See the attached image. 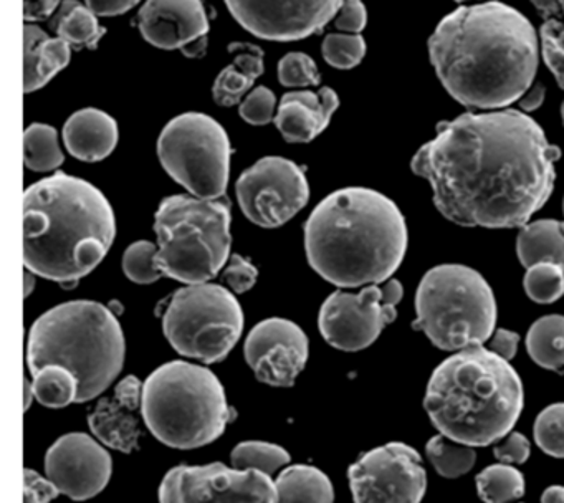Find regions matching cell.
<instances>
[{
	"label": "cell",
	"instance_id": "obj_16",
	"mask_svg": "<svg viewBox=\"0 0 564 503\" xmlns=\"http://www.w3.org/2000/svg\"><path fill=\"white\" fill-rule=\"evenodd\" d=\"M346 0H226L240 26L270 42H295L323 32Z\"/></svg>",
	"mask_w": 564,
	"mask_h": 503
},
{
	"label": "cell",
	"instance_id": "obj_13",
	"mask_svg": "<svg viewBox=\"0 0 564 503\" xmlns=\"http://www.w3.org/2000/svg\"><path fill=\"white\" fill-rule=\"evenodd\" d=\"M236 194L250 222L276 228L308 204L310 185L302 165L280 156H267L240 174Z\"/></svg>",
	"mask_w": 564,
	"mask_h": 503
},
{
	"label": "cell",
	"instance_id": "obj_14",
	"mask_svg": "<svg viewBox=\"0 0 564 503\" xmlns=\"http://www.w3.org/2000/svg\"><path fill=\"white\" fill-rule=\"evenodd\" d=\"M355 503H421L427 472L414 447L389 442L362 453L348 469Z\"/></svg>",
	"mask_w": 564,
	"mask_h": 503
},
{
	"label": "cell",
	"instance_id": "obj_26",
	"mask_svg": "<svg viewBox=\"0 0 564 503\" xmlns=\"http://www.w3.org/2000/svg\"><path fill=\"white\" fill-rule=\"evenodd\" d=\"M332 480L313 465H290L275 482V503H333Z\"/></svg>",
	"mask_w": 564,
	"mask_h": 503
},
{
	"label": "cell",
	"instance_id": "obj_55",
	"mask_svg": "<svg viewBox=\"0 0 564 503\" xmlns=\"http://www.w3.org/2000/svg\"><path fill=\"white\" fill-rule=\"evenodd\" d=\"M563 211H564V201H563Z\"/></svg>",
	"mask_w": 564,
	"mask_h": 503
},
{
	"label": "cell",
	"instance_id": "obj_28",
	"mask_svg": "<svg viewBox=\"0 0 564 503\" xmlns=\"http://www.w3.org/2000/svg\"><path fill=\"white\" fill-rule=\"evenodd\" d=\"M527 351L538 366L564 374L563 314H546L534 321L528 330Z\"/></svg>",
	"mask_w": 564,
	"mask_h": 503
},
{
	"label": "cell",
	"instance_id": "obj_47",
	"mask_svg": "<svg viewBox=\"0 0 564 503\" xmlns=\"http://www.w3.org/2000/svg\"><path fill=\"white\" fill-rule=\"evenodd\" d=\"M61 6V0H24L25 22L51 19Z\"/></svg>",
	"mask_w": 564,
	"mask_h": 503
},
{
	"label": "cell",
	"instance_id": "obj_6",
	"mask_svg": "<svg viewBox=\"0 0 564 503\" xmlns=\"http://www.w3.org/2000/svg\"><path fill=\"white\" fill-rule=\"evenodd\" d=\"M123 328L117 313L90 300L58 304L42 314L29 333L28 363L32 376L48 364L77 376V403L104 394L123 370Z\"/></svg>",
	"mask_w": 564,
	"mask_h": 503
},
{
	"label": "cell",
	"instance_id": "obj_32",
	"mask_svg": "<svg viewBox=\"0 0 564 503\" xmlns=\"http://www.w3.org/2000/svg\"><path fill=\"white\" fill-rule=\"evenodd\" d=\"M65 156L58 145L55 128L34 122L24 132V162L31 171L48 172L64 164Z\"/></svg>",
	"mask_w": 564,
	"mask_h": 503
},
{
	"label": "cell",
	"instance_id": "obj_37",
	"mask_svg": "<svg viewBox=\"0 0 564 503\" xmlns=\"http://www.w3.org/2000/svg\"><path fill=\"white\" fill-rule=\"evenodd\" d=\"M323 58L338 69H351L362 62L366 42L359 33H329L322 45Z\"/></svg>",
	"mask_w": 564,
	"mask_h": 503
},
{
	"label": "cell",
	"instance_id": "obj_33",
	"mask_svg": "<svg viewBox=\"0 0 564 503\" xmlns=\"http://www.w3.org/2000/svg\"><path fill=\"white\" fill-rule=\"evenodd\" d=\"M425 453L438 475L444 479H458L470 472L477 462L475 447L455 442L442 434L431 437V440L425 443Z\"/></svg>",
	"mask_w": 564,
	"mask_h": 503
},
{
	"label": "cell",
	"instance_id": "obj_24",
	"mask_svg": "<svg viewBox=\"0 0 564 503\" xmlns=\"http://www.w3.org/2000/svg\"><path fill=\"white\" fill-rule=\"evenodd\" d=\"M229 52L234 53L232 65L226 66L213 86L214 101L219 106H236L252 88L253 83L262 76L263 50L252 43H232Z\"/></svg>",
	"mask_w": 564,
	"mask_h": 503
},
{
	"label": "cell",
	"instance_id": "obj_3",
	"mask_svg": "<svg viewBox=\"0 0 564 503\" xmlns=\"http://www.w3.org/2000/svg\"><path fill=\"white\" fill-rule=\"evenodd\" d=\"M408 244L404 214L375 189L345 188L326 195L305 224L308 264L339 288L391 280Z\"/></svg>",
	"mask_w": 564,
	"mask_h": 503
},
{
	"label": "cell",
	"instance_id": "obj_36",
	"mask_svg": "<svg viewBox=\"0 0 564 503\" xmlns=\"http://www.w3.org/2000/svg\"><path fill=\"white\" fill-rule=\"evenodd\" d=\"M533 437L541 452L564 459V403H554L538 414Z\"/></svg>",
	"mask_w": 564,
	"mask_h": 503
},
{
	"label": "cell",
	"instance_id": "obj_10",
	"mask_svg": "<svg viewBox=\"0 0 564 503\" xmlns=\"http://www.w3.org/2000/svg\"><path fill=\"white\" fill-rule=\"evenodd\" d=\"M163 330L181 356L204 364L220 363L242 336V307L220 285H187L171 298Z\"/></svg>",
	"mask_w": 564,
	"mask_h": 503
},
{
	"label": "cell",
	"instance_id": "obj_34",
	"mask_svg": "<svg viewBox=\"0 0 564 503\" xmlns=\"http://www.w3.org/2000/svg\"><path fill=\"white\" fill-rule=\"evenodd\" d=\"M230 460L234 469L259 470L267 475H273L276 470L290 463V453L276 443L247 440L234 447Z\"/></svg>",
	"mask_w": 564,
	"mask_h": 503
},
{
	"label": "cell",
	"instance_id": "obj_27",
	"mask_svg": "<svg viewBox=\"0 0 564 503\" xmlns=\"http://www.w3.org/2000/svg\"><path fill=\"white\" fill-rule=\"evenodd\" d=\"M51 29L72 49H97L107 29L101 26L97 13L78 0H64L51 20Z\"/></svg>",
	"mask_w": 564,
	"mask_h": 503
},
{
	"label": "cell",
	"instance_id": "obj_8",
	"mask_svg": "<svg viewBox=\"0 0 564 503\" xmlns=\"http://www.w3.org/2000/svg\"><path fill=\"white\" fill-rule=\"evenodd\" d=\"M230 202L170 195L154 215L156 265L161 274L186 285L207 283L229 260Z\"/></svg>",
	"mask_w": 564,
	"mask_h": 503
},
{
	"label": "cell",
	"instance_id": "obj_9",
	"mask_svg": "<svg viewBox=\"0 0 564 503\" xmlns=\"http://www.w3.org/2000/svg\"><path fill=\"white\" fill-rule=\"evenodd\" d=\"M414 330L442 351L481 346L497 327V298L484 275L460 264L431 268L415 291Z\"/></svg>",
	"mask_w": 564,
	"mask_h": 503
},
{
	"label": "cell",
	"instance_id": "obj_7",
	"mask_svg": "<svg viewBox=\"0 0 564 503\" xmlns=\"http://www.w3.org/2000/svg\"><path fill=\"white\" fill-rule=\"evenodd\" d=\"M141 416L160 442L180 450L214 442L234 419L219 377L186 361L163 364L144 381Z\"/></svg>",
	"mask_w": 564,
	"mask_h": 503
},
{
	"label": "cell",
	"instance_id": "obj_12",
	"mask_svg": "<svg viewBox=\"0 0 564 503\" xmlns=\"http://www.w3.org/2000/svg\"><path fill=\"white\" fill-rule=\"evenodd\" d=\"M402 297L404 287L394 278L386 283L368 285L358 293L335 291L319 310L322 336L336 350L348 353L366 350L398 318Z\"/></svg>",
	"mask_w": 564,
	"mask_h": 503
},
{
	"label": "cell",
	"instance_id": "obj_21",
	"mask_svg": "<svg viewBox=\"0 0 564 503\" xmlns=\"http://www.w3.org/2000/svg\"><path fill=\"white\" fill-rule=\"evenodd\" d=\"M338 106V95L328 86L318 93L290 92L280 99L273 121L286 142H312L328 128Z\"/></svg>",
	"mask_w": 564,
	"mask_h": 503
},
{
	"label": "cell",
	"instance_id": "obj_11",
	"mask_svg": "<svg viewBox=\"0 0 564 503\" xmlns=\"http://www.w3.org/2000/svg\"><path fill=\"white\" fill-rule=\"evenodd\" d=\"M230 156L232 148L226 129L204 113L176 116L158 139V158L164 171L194 197L226 195Z\"/></svg>",
	"mask_w": 564,
	"mask_h": 503
},
{
	"label": "cell",
	"instance_id": "obj_48",
	"mask_svg": "<svg viewBox=\"0 0 564 503\" xmlns=\"http://www.w3.org/2000/svg\"><path fill=\"white\" fill-rule=\"evenodd\" d=\"M544 98H546V88H544V85H541V83H533V85L530 86V89L521 96L520 101L518 103H520L521 111L530 113L540 108L544 103Z\"/></svg>",
	"mask_w": 564,
	"mask_h": 503
},
{
	"label": "cell",
	"instance_id": "obj_51",
	"mask_svg": "<svg viewBox=\"0 0 564 503\" xmlns=\"http://www.w3.org/2000/svg\"><path fill=\"white\" fill-rule=\"evenodd\" d=\"M34 271H31V270H28V268H25V275H24V278H25V298L29 297V295L32 293V291H34V287H35V277H34Z\"/></svg>",
	"mask_w": 564,
	"mask_h": 503
},
{
	"label": "cell",
	"instance_id": "obj_42",
	"mask_svg": "<svg viewBox=\"0 0 564 503\" xmlns=\"http://www.w3.org/2000/svg\"><path fill=\"white\" fill-rule=\"evenodd\" d=\"M531 443L521 432H510L505 437L503 442L494 447V456L501 463H521L530 459Z\"/></svg>",
	"mask_w": 564,
	"mask_h": 503
},
{
	"label": "cell",
	"instance_id": "obj_30",
	"mask_svg": "<svg viewBox=\"0 0 564 503\" xmlns=\"http://www.w3.org/2000/svg\"><path fill=\"white\" fill-rule=\"evenodd\" d=\"M478 499L484 503H510L527 492V482L520 470L510 463H494L475 479Z\"/></svg>",
	"mask_w": 564,
	"mask_h": 503
},
{
	"label": "cell",
	"instance_id": "obj_31",
	"mask_svg": "<svg viewBox=\"0 0 564 503\" xmlns=\"http://www.w3.org/2000/svg\"><path fill=\"white\" fill-rule=\"evenodd\" d=\"M35 399L51 409H62L78 399V379L67 367L48 364L34 374Z\"/></svg>",
	"mask_w": 564,
	"mask_h": 503
},
{
	"label": "cell",
	"instance_id": "obj_5",
	"mask_svg": "<svg viewBox=\"0 0 564 503\" xmlns=\"http://www.w3.org/2000/svg\"><path fill=\"white\" fill-rule=\"evenodd\" d=\"M425 413L442 436L470 447L505 439L520 419L524 387L510 361L471 346L445 357L427 383Z\"/></svg>",
	"mask_w": 564,
	"mask_h": 503
},
{
	"label": "cell",
	"instance_id": "obj_53",
	"mask_svg": "<svg viewBox=\"0 0 564 503\" xmlns=\"http://www.w3.org/2000/svg\"><path fill=\"white\" fill-rule=\"evenodd\" d=\"M561 118H563V125H564V99H563V105H561Z\"/></svg>",
	"mask_w": 564,
	"mask_h": 503
},
{
	"label": "cell",
	"instance_id": "obj_50",
	"mask_svg": "<svg viewBox=\"0 0 564 503\" xmlns=\"http://www.w3.org/2000/svg\"><path fill=\"white\" fill-rule=\"evenodd\" d=\"M207 49V36H203V39L196 40V42L187 45L186 49L181 50L184 55L189 56V58H197V56L204 55Z\"/></svg>",
	"mask_w": 564,
	"mask_h": 503
},
{
	"label": "cell",
	"instance_id": "obj_49",
	"mask_svg": "<svg viewBox=\"0 0 564 503\" xmlns=\"http://www.w3.org/2000/svg\"><path fill=\"white\" fill-rule=\"evenodd\" d=\"M541 503H564V485H551L541 495Z\"/></svg>",
	"mask_w": 564,
	"mask_h": 503
},
{
	"label": "cell",
	"instance_id": "obj_18",
	"mask_svg": "<svg viewBox=\"0 0 564 503\" xmlns=\"http://www.w3.org/2000/svg\"><path fill=\"white\" fill-rule=\"evenodd\" d=\"M243 354L260 383L290 387L308 361V336L293 321L269 318L252 328Z\"/></svg>",
	"mask_w": 564,
	"mask_h": 503
},
{
	"label": "cell",
	"instance_id": "obj_41",
	"mask_svg": "<svg viewBox=\"0 0 564 503\" xmlns=\"http://www.w3.org/2000/svg\"><path fill=\"white\" fill-rule=\"evenodd\" d=\"M223 278L232 288V291L239 295L246 293L257 283L259 270H257L252 261L247 260L242 255L232 254L230 255L229 264L224 268Z\"/></svg>",
	"mask_w": 564,
	"mask_h": 503
},
{
	"label": "cell",
	"instance_id": "obj_46",
	"mask_svg": "<svg viewBox=\"0 0 564 503\" xmlns=\"http://www.w3.org/2000/svg\"><path fill=\"white\" fill-rule=\"evenodd\" d=\"M140 2L141 0H85V3L101 17L123 15Z\"/></svg>",
	"mask_w": 564,
	"mask_h": 503
},
{
	"label": "cell",
	"instance_id": "obj_35",
	"mask_svg": "<svg viewBox=\"0 0 564 503\" xmlns=\"http://www.w3.org/2000/svg\"><path fill=\"white\" fill-rule=\"evenodd\" d=\"M523 287L534 303H554L564 295V267L550 261L533 265L527 268Z\"/></svg>",
	"mask_w": 564,
	"mask_h": 503
},
{
	"label": "cell",
	"instance_id": "obj_38",
	"mask_svg": "<svg viewBox=\"0 0 564 503\" xmlns=\"http://www.w3.org/2000/svg\"><path fill=\"white\" fill-rule=\"evenodd\" d=\"M158 247L150 240H138L123 255L124 275L134 283L150 285L160 280L161 270L156 265Z\"/></svg>",
	"mask_w": 564,
	"mask_h": 503
},
{
	"label": "cell",
	"instance_id": "obj_1",
	"mask_svg": "<svg viewBox=\"0 0 564 503\" xmlns=\"http://www.w3.org/2000/svg\"><path fill=\"white\" fill-rule=\"evenodd\" d=\"M561 149L521 109L464 113L441 121L411 168L435 207L462 227L521 228L550 201Z\"/></svg>",
	"mask_w": 564,
	"mask_h": 503
},
{
	"label": "cell",
	"instance_id": "obj_43",
	"mask_svg": "<svg viewBox=\"0 0 564 503\" xmlns=\"http://www.w3.org/2000/svg\"><path fill=\"white\" fill-rule=\"evenodd\" d=\"M62 495L52 480L32 469L24 470V503H51Z\"/></svg>",
	"mask_w": 564,
	"mask_h": 503
},
{
	"label": "cell",
	"instance_id": "obj_4",
	"mask_svg": "<svg viewBox=\"0 0 564 503\" xmlns=\"http://www.w3.org/2000/svg\"><path fill=\"white\" fill-rule=\"evenodd\" d=\"M117 234L107 195L90 182L55 172L24 192V265L74 288L107 257Z\"/></svg>",
	"mask_w": 564,
	"mask_h": 503
},
{
	"label": "cell",
	"instance_id": "obj_20",
	"mask_svg": "<svg viewBox=\"0 0 564 503\" xmlns=\"http://www.w3.org/2000/svg\"><path fill=\"white\" fill-rule=\"evenodd\" d=\"M143 386L137 376H127L115 387L113 397L98 400L88 416L94 436L110 449L131 453L138 449L141 429L137 413L143 404Z\"/></svg>",
	"mask_w": 564,
	"mask_h": 503
},
{
	"label": "cell",
	"instance_id": "obj_52",
	"mask_svg": "<svg viewBox=\"0 0 564 503\" xmlns=\"http://www.w3.org/2000/svg\"><path fill=\"white\" fill-rule=\"evenodd\" d=\"M32 397H35L34 383H29V381L25 379V410H28L29 407H31Z\"/></svg>",
	"mask_w": 564,
	"mask_h": 503
},
{
	"label": "cell",
	"instance_id": "obj_29",
	"mask_svg": "<svg viewBox=\"0 0 564 503\" xmlns=\"http://www.w3.org/2000/svg\"><path fill=\"white\" fill-rule=\"evenodd\" d=\"M543 25L540 29L541 56L564 89V0H531Z\"/></svg>",
	"mask_w": 564,
	"mask_h": 503
},
{
	"label": "cell",
	"instance_id": "obj_44",
	"mask_svg": "<svg viewBox=\"0 0 564 503\" xmlns=\"http://www.w3.org/2000/svg\"><path fill=\"white\" fill-rule=\"evenodd\" d=\"M368 23V10L361 0H346L335 19V26L343 32L359 33Z\"/></svg>",
	"mask_w": 564,
	"mask_h": 503
},
{
	"label": "cell",
	"instance_id": "obj_45",
	"mask_svg": "<svg viewBox=\"0 0 564 503\" xmlns=\"http://www.w3.org/2000/svg\"><path fill=\"white\" fill-rule=\"evenodd\" d=\"M518 344H520V334L517 331L505 330V328L495 331L490 338V350L508 361L517 356Z\"/></svg>",
	"mask_w": 564,
	"mask_h": 503
},
{
	"label": "cell",
	"instance_id": "obj_15",
	"mask_svg": "<svg viewBox=\"0 0 564 503\" xmlns=\"http://www.w3.org/2000/svg\"><path fill=\"white\" fill-rule=\"evenodd\" d=\"M160 503H275V483L259 470L177 465L164 475Z\"/></svg>",
	"mask_w": 564,
	"mask_h": 503
},
{
	"label": "cell",
	"instance_id": "obj_39",
	"mask_svg": "<svg viewBox=\"0 0 564 503\" xmlns=\"http://www.w3.org/2000/svg\"><path fill=\"white\" fill-rule=\"evenodd\" d=\"M279 79L286 88L316 86L322 82L315 60L302 52H292L279 62Z\"/></svg>",
	"mask_w": 564,
	"mask_h": 503
},
{
	"label": "cell",
	"instance_id": "obj_54",
	"mask_svg": "<svg viewBox=\"0 0 564 503\" xmlns=\"http://www.w3.org/2000/svg\"><path fill=\"white\" fill-rule=\"evenodd\" d=\"M454 2H457V3H465V2H470V0H454Z\"/></svg>",
	"mask_w": 564,
	"mask_h": 503
},
{
	"label": "cell",
	"instance_id": "obj_2",
	"mask_svg": "<svg viewBox=\"0 0 564 503\" xmlns=\"http://www.w3.org/2000/svg\"><path fill=\"white\" fill-rule=\"evenodd\" d=\"M429 56L448 95L470 109H503L534 83L540 36L507 3L462 6L429 39Z\"/></svg>",
	"mask_w": 564,
	"mask_h": 503
},
{
	"label": "cell",
	"instance_id": "obj_23",
	"mask_svg": "<svg viewBox=\"0 0 564 503\" xmlns=\"http://www.w3.org/2000/svg\"><path fill=\"white\" fill-rule=\"evenodd\" d=\"M72 60V46L58 36L48 35L41 26L25 23L24 93L44 88Z\"/></svg>",
	"mask_w": 564,
	"mask_h": 503
},
{
	"label": "cell",
	"instance_id": "obj_19",
	"mask_svg": "<svg viewBox=\"0 0 564 503\" xmlns=\"http://www.w3.org/2000/svg\"><path fill=\"white\" fill-rule=\"evenodd\" d=\"M141 35L163 50H183L207 36L209 20L200 0H147L138 13Z\"/></svg>",
	"mask_w": 564,
	"mask_h": 503
},
{
	"label": "cell",
	"instance_id": "obj_40",
	"mask_svg": "<svg viewBox=\"0 0 564 503\" xmlns=\"http://www.w3.org/2000/svg\"><path fill=\"white\" fill-rule=\"evenodd\" d=\"M276 96L267 86H257L252 93L247 95L240 105L239 113L243 121L253 126L269 125L275 119Z\"/></svg>",
	"mask_w": 564,
	"mask_h": 503
},
{
	"label": "cell",
	"instance_id": "obj_17",
	"mask_svg": "<svg viewBox=\"0 0 564 503\" xmlns=\"http://www.w3.org/2000/svg\"><path fill=\"white\" fill-rule=\"evenodd\" d=\"M45 473L62 495L75 502H85L107 489L113 473V460L94 437L70 432L62 436L47 450Z\"/></svg>",
	"mask_w": 564,
	"mask_h": 503
},
{
	"label": "cell",
	"instance_id": "obj_22",
	"mask_svg": "<svg viewBox=\"0 0 564 503\" xmlns=\"http://www.w3.org/2000/svg\"><path fill=\"white\" fill-rule=\"evenodd\" d=\"M120 128L117 119L98 108L74 113L64 126V142L74 158L100 162L117 148Z\"/></svg>",
	"mask_w": 564,
	"mask_h": 503
},
{
	"label": "cell",
	"instance_id": "obj_25",
	"mask_svg": "<svg viewBox=\"0 0 564 503\" xmlns=\"http://www.w3.org/2000/svg\"><path fill=\"white\" fill-rule=\"evenodd\" d=\"M517 255L524 268L544 261L564 267V222L541 218L521 227L517 238Z\"/></svg>",
	"mask_w": 564,
	"mask_h": 503
}]
</instances>
